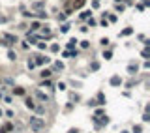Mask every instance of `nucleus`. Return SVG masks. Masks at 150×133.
<instances>
[{
    "label": "nucleus",
    "instance_id": "f257e3e1",
    "mask_svg": "<svg viewBox=\"0 0 150 133\" xmlns=\"http://www.w3.org/2000/svg\"><path fill=\"white\" fill-rule=\"evenodd\" d=\"M30 126H32L34 131H39V129L45 128V122H43L41 118H38V116H32V118H30Z\"/></svg>",
    "mask_w": 150,
    "mask_h": 133
},
{
    "label": "nucleus",
    "instance_id": "f03ea898",
    "mask_svg": "<svg viewBox=\"0 0 150 133\" xmlns=\"http://www.w3.org/2000/svg\"><path fill=\"white\" fill-rule=\"evenodd\" d=\"M26 107H28V109H36V103H34V99L26 98Z\"/></svg>",
    "mask_w": 150,
    "mask_h": 133
},
{
    "label": "nucleus",
    "instance_id": "7ed1b4c3",
    "mask_svg": "<svg viewBox=\"0 0 150 133\" xmlns=\"http://www.w3.org/2000/svg\"><path fill=\"white\" fill-rule=\"evenodd\" d=\"M111 84H115V86L120 84V79H118V77H113V79H111Z\"/></svg>",
    "mask_w": 150,
    "mask_h": 133
},
{
    "label": "nucleus",
    "instance_id": "20e7f679",
    "mask_svg": "<svg viewBox=\"0 0 150 133\" xmlns=\"http://www.w3.org/2000/svg\"><path fill=\"white\" fill-rule=\"evenodd\" d=\"M43 62L47 64V62H49V58H43V56H39V58H38V64H43Z\"/></svg>",
    "mask_w": 150,
    "mask_h": 133
},
{
    "label": "nucleus",
    "instance_id": "39448f33",
    "mask_svg": "<svg viewBox=\"0 0 150 133\" xmlns=\"http://www.w3.org/2000/svg\"><path fill=\"white\" fill-rule=\"evenodd\" d=\"M49 75H51V71H49V69H43V71H41V77H49Z\"/></svg>",
    "mask_w": 150,
    "mask_h": 133
},
{
    "label": "nucleus",
    "instance_id": "423d86ee",
    "mask_svg": "<svg viewBox=\"0 0 150 133\" xmlns=\"http://www.w3.org/2000/svg\"><path fill=\"white\" fill-rule=\"evenodd\" d=\"M83 4H85V0H77V2H75V8H81Z\"/></svg>",
    "mask_w": 150,
    "mask_h": 133
},
{
    "label": "nucleus",
    "instance_id": "0eeeda50",
    "mask_svg": "<svg viewBox=\"0 0 150 133\" xmlns=\"http://www.w3.org/2000/svg\"><path fill=\"white\" fill-rule=\"evenodd\" d=\"M8 56H9V60H15V53H13V51H9Z\"/></svg>",
    "mask_w": 150,
    "mask_h": 133
},
{
    "label": "nucleus",
    "instance_id": "6e6552de",
    "mask_svg": "<svg viewBox=\"0 0 150 133\" xmlns=\"http://www.w3.org/2000/svg\"><path fill=\"white\" fill-rule=\"evenodd\" d=\"M69 133H77V131H73V129H71V131H69Z\"/></svg>",
    "mask_w": 150,
    "mask_h": 133
}]
</instances>
